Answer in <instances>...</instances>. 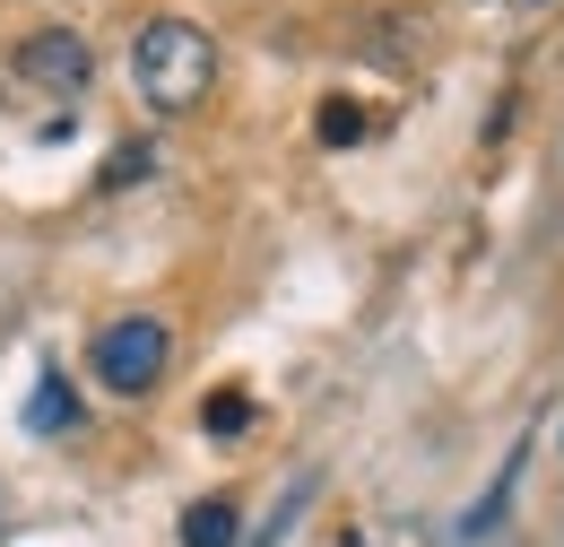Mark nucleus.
Returning <instances> with one entry per match:
<instances>
[{
    "instance_id": "obj_6",
    "label": "nucleus",
    "mask_w": 564,
    "mask_h": 547,
    "mask_svg": "<svg viewBox=\"0 0 564 547\" xmlns=\"http://www.w3.org/2000/svg\"><path fill=\"white\" fill-rule=\"evenodd\" d=\"M200 426H209V435H243V426H252V400H243V392H209V400H200Z\"/></svg>"
},
{
    "instance_id": "obj_2",
    "label": "nucleus",
    "mask_w": 564,
    "mask_h": 547,
    "mask_svg": "<svg viewBox=\"0 0 564 547\" xmlns=\"http://www.w3.org/2000/svg\"><path fill=\"white\" fill-rule=\"evenodd\" d=\"M165 356H174V331H165L156 313H122V322H105L96 347H87L96 383H105V392H122V400H140V392L165 383Z\"/></svg>"
},
{
    "instance_id": "obj_4",
    "label": "nucleus",
    "mask_w": 564,
    "mask_h": 547,
    "mask_svg": "<svg viewBox=\"0 0 564 547\" xmlns=\"http://www.w3.org/2000/svg\"><path fill=\"white\" fill-rule=\"evenodd\" d=\"M235 530H243V513H235L226 495H200V504L183 513V547H235Z\"/></svg>"
},
{
    "instance_id": "obj_8",
    "label": "nucleus",
    "mask_w": 564,
    "mask_h": 547,
    "mask_svg": "<svg viewBox=\"0 0 564 547\" xmlns=\"http://www.w3.org/2000/svg\"><path fill=\"white\" fill-rule=\"evenodd\" d=\"M148 174V148H122V157H113V174H105V183H140Z\"/></svg>"
},
{
    "instance_id": "obj_5",
    "label": "nucleus",
    "mask_w": 564,
    "mask_h": 547,
    "mask_svg": "<svg viewBox=\"0 0 564 547\" xmlns=\"http://www.w3.org/2000/svg\"><path fill=\"white\" fill-rule=\"evenodd\" d=\"M26 426H35V435H70V426H78V400H70V383H62V374H44V383H35Z\"/></svg>"
},
{
    "instance_id": "obj_1",
    "label": "nucleus",
    "mask_w": 564,
    "mask_h": 547,
    "mask_svg": "<svg viewBox=\"0 0 564 547\" xmlns=\"http://www.w3.org/2000/svg\"><path fill=\"white\" fill-rule=\"evenodd\" d=\"M131 78L156 114H192L217 87V44L192 26V18H148L140 44H131Z\"/></svg>"
},
{
    "instance_id": "obj_3",
    "label": "nucleus",
    "mask_w": 564,
    "mask_h": 547,
    "mask_svg": "<svg viewBox=\"0 0 564 547\" xmlns=\"http://www.w3.org/2000/svg\"><path fill=\"white\" fill-rule=\"evenodd\" d=\"M18 69H26L35 87H53V96H78V87L96 78V53H87V35H70V26H44V35H26Z\"/></svg>"
},
{
    "instance_id": "obj_7",
    "label": "nucleus",
    "mask_w": 564,
    "mask_h": 547,
    "mask_svg": "<svg viewBox=\"0 0 564 547\" xmlns=\"http://www.w3.org/2000/svg\"><path fill=\"white\" fill-rule=\"evenodd\" d=\"M322 139H330V148H356V139H365V114H356L348 96H330V105H322Z\"/></svg>"
}]
</instances>
